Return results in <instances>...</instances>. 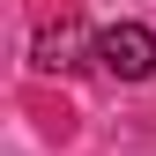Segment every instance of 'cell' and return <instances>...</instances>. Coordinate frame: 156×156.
Wrapping results in <instances>:
<instances>
[{"label": "cell", "mask_w": 156, "mask_h": 156, "mask_svg": "<svg viewBox=\"0 0 156 156\" xmlns=\"http://www.w3.org/2000/svg\"><path fill=\"white\" fill-rule=\"evenodd\" d=\"M82 60H97V37H82V8L67 0L60 15L37 23V37H30V67H37V74H74Z\"/></svg>", "instance_id": "1"}, {"label": "cell", "mask_w": 156, "mask_h": 156, "mask_svg": "<svg viewBox=\"0 0 156 156\" xmlns=\"http://www.w3.org/2000/svg\"><path fill=\"white\" fill-rule=\"evenodd\" d=\"M97 67H104L112 82H149V74H156V30H149V23H112V30H97Z\"/></svg>", "instance_id": "2"}]
</instances>
